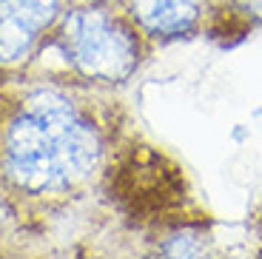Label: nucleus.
<instances>
[{"label":"nucleus","mask_w":262,"mask_h":259,"mask_svg":"<svg viewBox=\"0 0 262 259\" xmlns=\"http://www.w3.org/2000/svg\"><path fill=\"white\" fill-rule=\"evenodd\" d=\"M112 91L0 72V188L26 220L103 188L123 137Z\"/></svg>","instance_id":"f257e3e1"},{"label":"nucleus","mask_w":262,"mask_h":259,"mask_svg":"<svg viewBox=\"0 0 262 259\" xmlns=\"http://www.w3.org/2000/svg\"><path fill=\"white\" fill-rule=\"evenodd\" d=\"M151 52L120 6H66L20 72L114 91L137 77Z\"/></svg>","instance_id":"f03ea898"},{"label":"nucleus","mask_w":262,"mask_h":259,"mask_svg":"<svg viewBox=\"0 0 262 259\" xmlns=\"http://www.w3.org/2000/svg\"><path fill=\"white\" fill-rule=\"evenodd\" d=\"M69 6L66 0H3L0 3V72H20Z\"/></svg>","instance_id":"7ed1b4c3"},{"label":"nucleus","mask_w":262,"mask_h":259,"mask_svg":"<svg viewBox=\"0 0 262 259\" xmlns=\"http://www.w3.org/2000/svg\"><path fill=\"white\" fill-rule=\"evenodd\" d=\"M120 12L151 46H165L205 34L211 0H120Z\"/></svg>","instance_id":"20e7f679"},{"label":"nucleus","mask_w":262,"mask_h":259,"mask_svg":"<svg viewBox=\"0 0 262 259\" xmlns=\"http://www.w3.org/2000/svg\"><path fill=\"white\" fill-rule=\"evenodd\" d=\"M148 259H225L220 242L200 220H168L154 228L145 242Z\"/></svg>","instance_id":"39448f33"},{"label":"nucleus","mask_w":262,"mask_h":259,"mask_svg":"<svg viewBox=\"0 0 262 259\" xmlns=\"http://www.w3.org/2000/svg\"><path fill=\"white\" fill-rule=\"evenodd\" d=\"M26 228V217L20 214V208L14 200L0 188V245L12 248V242L20 236V231Z\"/></svg>","instance_id":"423d86ee"},{"label":"nucleus","mask_w":262,"mask_h":259,"mask_svg":"<svg viewBox=\"0 0 262 259\" xmlns=\"http://www.w3.org/2000/svg\"><path fill=\"white\" fill-rule=\"evenodd\" d=\"M69 6H120V0H66Z\"/></svg>","instance_id":"0eeeda50"},{"label":"nucleus","mask_w":262,"mask_h":259,"mask_svg":"<svg viewBox=\"0 0 262 259\" xmlns=\"http://www.w3.org/2000/svg\"><path fill=\"white\" fill-rule=\"evenodd\" d=\"M0 259H20L17 253L12 251V248H6V245H0Z\"/></svg>","instance_id":"6e6552de"},{"label":"nucleus","mask_w":262,"mask_h":259,"mask_svg":"<svg viewBox=\"0 0 262 259\" xmlns=\"http://www.w3.org/2000/svg\"><path fill=\"white\" fill-rule=\"evenodd\" d=\"M259 222H262V214H259Z\"/></svg>","instance_id":"1a4fd4ad"}]
</instances>
